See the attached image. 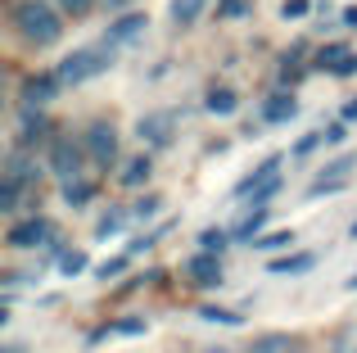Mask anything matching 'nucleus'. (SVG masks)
Returning a JSON list of instances; mask_svg holds the SVG:
<instances>
[{
	"label": "nucleus",
	"mask_w": 357,
	"mask_h": 353,
	"mask_svg": "<svg viewBox=\"0 0 357 353\" xmlns=\"http://www.w3.org/2000/svg\"><path fill=\"white\" fill-rule=\"evenodd\" d=\"M14 23H18V36H23L27 45H54L63 36V18L54 14V5H45V0H18Z\"/></svg>",
	"instance_id": "1"
},
{
	"label": "nucleus",
	"mask_w": 357,
	"mask_h": 353,
	"mask_svg": "<svg viewBox=\"0 0 357 353\" xmlns=\"http://www.w3.org/2000/svg\"><path fill=\"white\" fill-rule=\"evenodd\" d=\"M109 59H114L109 45H96V50H73L68 59L54 68V77H59V87H82V82L100 77V73L109 68Z\"/></svg>",
	"instance_id": "2"
},
{
	"label": "nucleus",
	"mask_w": 357,
	"mask_h": 353,
	"mask_svg": "<svg viewBox=\"0 0 357 353\" xmlns=\"http://www.w3.org/2000/svg\"><path fill=\"white\" fill-rule=\"evenodd\" d=\"M353 168H357V159L353 154H344V159H335V163H326L321 172H317V181H312V200H321V195H340L344 186L353 181Z\"/></svg>",
	"instance_id": "3"
},
{
	"label": "nucleus",
	"mask_w": 357,
	"mask_h": 353,
	"mask_svg": "<svg viewBox=\"0 0 357 353\" xmlns=\"http://www.w3.org/2000/svg\"><path fill=\"white\" fill-rule=\"evenodd\" d=\"M86 150H91V159H96V163H105V168H109V163L118 159V132L109 123H91L86 127Z\"/></svg>",
	"instance_id": "4"
},
{
	"label": "nucleus",
	"mask_w": 357,
	"mask_h": 353,
	"mask_svg": "<svg viewBox=\"0 0 357 353\" xmlns=\"http://www.w3.org/2000/svg\"><path fill=\"white\" fill-rule=\"evenodd\" d=\"M136 132H140V141H145V145H167V141H172V132H176V114H172V109L145 114Z\"/></svg>",
	"instance_id": "5"
},
{
	"label": "nucleus",
	"mask_w": 357,
	"mask_h": 353,
	"mask_svg": "<svg viewBox=\"0 0 357 353\" xmlns=\"http://www.w3.org/2000/svg\"><path fill=\"white\" fill-rule=\"evenodd\" d=\"M54 231H50V222L45 218H27V222H18L14 231H9V245H18V249H27V245H45Z\"/></svg>",
	"instance_id": "6"
},
{
	"label": "nucleus",
	"mask_w": 357,
	"mask_h": 353,
	"mask_svg": "<svg viewBox=\"0 0 357 353\" xmlns=\"http://www.w3.org/2000/svg\"><path fill=\"white\" fill-rule=\"evenodd\" d=\"M59 96V77L54 73H41V77H27L23 82V105H45V100Z\"/></svg>",
	"instance_id": "7"
},
{
	"label": "nucleus",
	"mask_w": 357,
	"mask_h": 353,
	"mask_svg": "<svg viewBox=\"0 0 357 353\" xmlns=\"http://www.w3.org/2000/svg\"><path fill=\"white\" fill-rule=\"evenodd\" d=\"M185 272H190L199 285H218V281H222V263H218L213 254H195L190 263H185Z\"/></svg>",
	"instance_id": "8"
},
{
	"label": "nucleus",
	"mask_w": 357,
	"mask_h": 353,
	"mask_svg": "<svg viewBox=\"0 0 357 353\" xmlns=\"http://www.w3.org/2000/svg\"><path fill=\"white\" fill-rule=\"evenodd\" d=\"M262 118H267V123H289V118H298V100L280 91V96H271L267 105H262Z\"/></svg>",
	"instance_id": "9"
},
{
	"label": "nucleus",
	"mask_w": 357,
	"mask_h": 353,
	"mask_svg": "<svg viewBox=\"0 0 357 353\" xmlns=\"http://www.w3.org/2000/svg\"><path fill=\"white\" fill-rule=\"evenodd\" d=\"M145 27H149V18H145V14H122L118 23L109 27V36H105V41H136V36L145 32Z\"/></svg>",
	"instance_id": "10"
},
{
	"label": "nucleus",
	"mask_w": 357,
	"mask_h": 353,
	"mask_svg": "<svg viewBox=\"0 0 357 353\" xmlns=\"http://www.w3.org/2000/svg\"><path fill=\"white\" fill-rule=\"evenodd\" d=\"M50 163H54V172H59L63 181H73V176H77V168H82V154L73 150V145H54Z\"/></svg>",
	"instance_id": "11"
},
{
	"label": "nucleus",
	"mask_w": 357,
	"mask_h": 353,
	"mask_svg": "<svg viewBox=\"0 0 357 353\" xmlns=\"http://www.w3.org/2000/svg\"><path fill=\"white\" fill-rule=\"evenodd\" d=\"M249 353H298V340H289V336H262V340H253Z\"/></svg>",
	"instance_id": "12"
},
{
	"label": "nucleus",
	"mask_w": 357,
	"mask_h": 353,
	"mask_svg": "<svg viewBox=\"0 0 357 353\" xmlns=\"http://www.w3.org/2000/svg\"><path fill=\"white\" fill-rule=\"evenodd\" d=\"M236 105H240V100H236L231 87H213L208 91V114H236Z\"/></svg>",
	"instance_id": "13"
},
{
	"label": "nucleus",
	"mask_w": 357,
	"mask_h": 353,
	"mask_svg": "<svg viewBox=\"0 0 357 353\" xmlns=\"http://www.w3.org/2000/svg\"><path fill=\"white\" fill-rule=\"evenodd\" d=\"M317 263V254H294V258H271V272H307V267Z\"/></svg>",
	"instance_id": "14"
},
{
	"label": "nucleus",
	"mask_w": 357,
	"mask_h": 353,
	"mask_svg": "<svg viewBox=\"0 0 357 353\" xmlns=\"http://www.w3.org/2000/svg\"><path fill=\"white\" fill-rule=\"evenodd\" d=\"M204 14V0H172V18H176V23H195V18H199Z\"/></svg>",
	"instance_id": "15"
},
{
	"label": "nucleus",
	"mask_w": 357,
	"mask_h": 353,
	"mask_svg": "<svg viewBox=\"0 0 357 353\" xmlns=\"http://www.w3.org/2000/svg\"><path fill=\"white\" fill-rule=\"evenodd\" d=\"M63 200H68L73 209H82V204L91 200V186H86V181H77V176H73V181H63Z\"/></svg>",
	"instance_id": "16"
},
{
	"label": "nucleus",
	"mask_w": 357,
	"mask_h": 353,
	"mask_svg": "<svg viewBox=\"0 0 357 353\" xmlns=\"http://www.w3.org/2000/svg\"><path fill=\"white\" fill-rule=\"evenodd\" d=\"M199 317H204V322H222V326H240V313H231V308H213V303H204Z\"/></svg>",
	"instance_id": "17"
},
{
	"label": "nucleus",
	"mask_w": 357,
	"mask_h": 353,
	"mask_svg": "<svg viewBox=\"0 0 357 353\" xmlns=\"http://www.w3.org/2000/svg\"><path fill=\"white\" fill-rule=\"evenodd\" d=\"M145 181H149V159L127 163V172H122V186H145Z\"/></svg>",
	"instance_id": "18"
},
{
	"label": "nucleus",
	"mask_w": 357,
	"mask_h": 353,
	"mask_svg": "<svg viewBox=\"0 0 357 353\" xmlns=\"http://www.w3.org/2000/svg\"><path fill=\"white\" fill-rule=\"evenodd\" d=\"M18 127H23V136H36L45 127V118H41V109H32V105H23V118H18Z\"/></svg>",
	"instance_id": "19"
},
{
	"label": "nucleus",
	"mask_w": 357,
	"mask_h": 353,
	"mask_svg": "<svg viewBox=\"0 0 357 353\" xmlns=\"http://www.w3.org/2000/svg\"><path fill=\"white\" fill-rule=\"evenodd\" d=\"M82 267H86V254H82V249H73V254L59 258V272H63V276H77Z\"/></svg>",
	"instance_id": "20"
},
{
	"label": "nucleus",
	"mask_w": 357,
	"mask_h": 353,
	"mask_svg": "<svg viewBox=\"0 0 357 353\" xmlns=\"http://www.w3.org/2000/svg\"><path fill=\"white\" fill-rule=\"evenodd\" d=\"M262 222H267V213H262V209H258V213H253V218H244V227L236 231V236H240V240H249V236H258V227H262Z\"/></svg>",
	"instance_id": "21"
},
{
	"label": "nucleus",
	"mask_w": 357,
	"mask_h": 353,
	"mask_svg": "<svg viewBox=\"0 0 357 353\" xmlns=\"http://www.w3.org/2000/svg\"><path fill=\"white\" fill-rule=\"evenodd\" d=\"M109 331H118V336H140V331H145V322H140V317H122V322H114Z\"/></svg>",
	"instance_id": "22"
},
{
	"label": "nucleus",
	"mask_w": 357,
	"mask_h": 353,
	"mask_svg": "<svg viewBox=\"0 0 357 353\" xmlns=\"http://www.w3.org/2000/svg\"><path fill=\"white\" fill-rule=\"evenodd\" d=\"M289 231H271V236H258V249H280V245H289Z\"/></svg>",
	"instance_id": "23"
},
{
	"label": "nucleus",
	"mask_w": 357,
	"mask_h": 353,
	"mask_svg": "<svg viewBox=\"0 0 357 353\" xmlns=\"http://www.w3.org/2000/svg\"><path fill=\"white\" fill-rule=\"evenodd\" d=\"M307 9H312V0H285V5H280V14H285V18H303Z\"/></svg>",
	"instance_id": "24"
},
{
	"label": "nucleus",
	"mask_w": 357,
	"mask_h": 353,
	"mask_svg": "<svg viewBox=\"0 0 357 353\" xmlns=\"http://www.w3.org/2000/svg\"><path fill=\"white\" fill-rule=\"evenodd\" d=\"M344 54H349L344 45H326V50H321V68H335V63H340Z\"/></svg>",
	"instance_id": "25"
},
{
	"label": "nucleus",
	"mask_w": 357,
	"mask_h": 353,
	"mask_svg": "<svg viewBox=\"0 0 357 353\" xmlns=\"http://www.w3.org/2000/svg\"><path fill=\"white\" fill-rule=\"evenodd\" d=\"M321 141H326V132H317V136H303V141L294 145V154H298V159H303V154H312V150H317V145H321Z\"/></svg>",
	"instance_id": "26"
},
{
	"label": "nucleus",
	"mask_w": 357,
	"mask_h": 353,
	"mask_svg": "<svg viewBox=\"0 0 357 353\" xmlns=\"http://www.w3.org/2000/svg\"><path fill=\"white\" fill-rule=\"evenodd\" d=\"M218 14L222 18H240L244 14V0H218Z\"/></svg>",
	"instance_id": "27"
},
{
	"label": "nucleus",
	"mask_w": 357,
	"mask_h": 353,
	"mask_svg": "<svg viewBox=\"0 0 357 353\" xmlns=\"http://www.w3.org/2000/svg\"><path fill=\"white\" fill-rule=\"evenodd\" d=\"M114 231H122V213H118V209H114V213H109V218H105V222H100V236H105V240H109V236H114Z\"/></svg>",
	"instance_id": "28"
},
{
	"label": "nucleus",
	"mask_w": 357,
	"mask_h": 353,
	"mask_svg": "<svg viewBox=\"0 0 357 353\" xmlns=\"http://www.w3.org/2000/svg\"><path fill=\"white\" fill-rule=\"evenodd\" d=\"M204 249H208V254H213V249H218V254H222V245H227V236H222V231H204Z\"/></svg>",
	"instance_id": "29"
},
{
	"label": "nucleus",
	"mask_w": 357,
	"mask_h": 353,
	"mask_svg": "<svg viewBox=\"0 0 357 353\" xmlns=\"http://www.w3.org/2000/svg\"><path fill=\"white\" fill-rule=\"evenodd\" d=\"M331 73H335V77H349V73H357V54H344V59L335 63Z\"/></svg>",
	"instance_id": "30"
},
{
	"label": "nucleus",
	"mask_w": 357,
	"mask_h": 353,
	"mask_svg": "<svg viewBox=\"0 0 357 353\" xmlns=\"http://www.w3.org/2000/svg\"><path fill=\"white\" fill-rule=\"evenodd\" d=\"M122 267H127V254H118V258H109V263H105V267H100V276H105V281H109V276H118V272H122Z\"/></svg>",
	"instance_id": "31"
},
{
	"label": "nucleus",
	"mask_w": 357,
	"mask_h": 353,
	"mask_svg": "<svg viewBox=\"0 0 357 353\" xmlns=\"http://www.w3.org/2000/svg\"><path fill=\"white\" fill-rule=\"evenodd\" d=\"M340 118H344V123H357V96L349 100V105H344V114H340Z\"/></svg>",
	"instance_id": "32"
},
{
	"label": "nucleus",
	"mask_w": 357,
	"mask_h": 353,
	"mask_svg": "<svg viewBox=\"0 0 357 353\" xmlns=\"http://www.w3.org/2000/svg\"><path fill=\"white\" fill-rule=\"evenodd\" d=\"M59 5H68L73 14H86V9H91V0H59Z\"/></svg>",
	"instance_id": "33"
},
{
	"label": "nucleus",
	"mask_w": 357,
	"mask_h": 353,
	"mask_svg": "<svg viewBox=\"0 0 357 353\" xmlns=\"http://www.w3.org/2000/svg\"><path fill=\"white\" fill-rule=\"evenodd\" d=\"M154 209H158V200H140V204H136V213H140V218H149Z\"/></svg>",
	"instance_id": "34"
},
{
	"label": "nucleus",
	"mask_w": 357,
	"mask_h": 353,
	"mask_svg": "<svg viewBox=\"0 0 357 353\" xmlns=\"http://www.w3.org/2000/svg\"><path fill=\"white\" fill-rule=\"evenodd\" d=\"M204 353H231V349H222V345H213V349H204Z\"/></svg>",
	"instance_id": "35"
},
{
	"label": "nucleus",
	"mask_w": 357,
	"mask_h": 353,
	"mask_svg": "<svg viewBox=\"0 0 357 353\" xmlns=\"http://www.w3.org/2000/svg\"><path fill=\"white\" fill-rule=\"evenodd\" d=\"M353 240H357V222H353Z\"/></svg>",
	"instance_id": "36"
}]
</instances>
